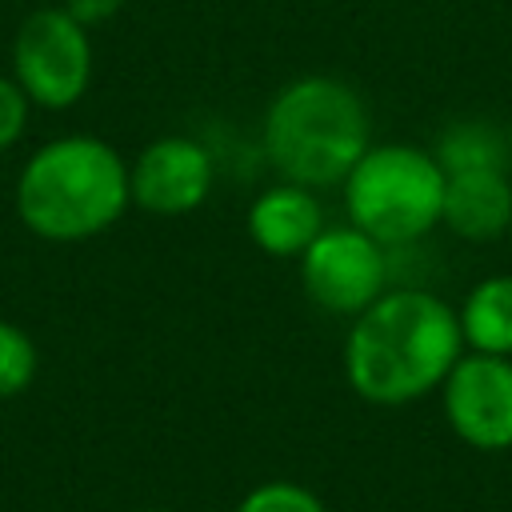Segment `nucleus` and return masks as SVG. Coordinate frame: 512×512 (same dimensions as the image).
Segmentation results:
<instances>
[{"mask_svg": "<svg viewBox=\"0 0 512 512\" xmlns=\"http://www.w3.org/2000/svg\"><path fill=\"white\" fill-rule=\"evenodd\" d=\"M460 356V316L424 288H396L352 316L344 376L360 400L400 408L440 388Z\"/></svg>", "mask_w": 512, "mask_h": 512, "instance_id": "1", "label": "nucleus"}, {"mask_svg": "<svg viewBox=\"0 0 512 512\" xmlns=\"http://www.w3.org/2000/svg\"><path fill=\"white\" fill-rule=\"evenodd\" d=\"M132 204L128 164L100 136H56L16 176V216L52 244L92 240Z\"/></svg>", "mask_w": 512, "mask_h": 512, "instance_id": "2", "label": "nucleus"}, {"mask_svg": "<svg viewBox=\"0 0 512 512\" xmlns=\"http://www.w3.org/2000/svg\"><path fill=\"white\" fill-rule=\"evenodd\" d=\"M368 152V108L332 76H300L284 84L264 112V156L280 180L332 188Z\"/></svg>", "mask_w": 512, "mask_h": 512, "instance_id": "3", "label": "nucleus"}, {"mask_svg": "<svg viewBox=\"0 0 512 512\" xmlns=\"http://www.w3.org/2000/svg\"><path fill=\"white\" fill-rule=\"evenodd\" d=\"M448 172L436 152L416 144H368L344 176V204L360 232L392 244H412L440 224Z\"/></svg>", "mask_w": 512, "mask_h": 512, "instance_id": "4", "label": "nucleus"}, {"mask_svg": "<svg viewBox=\"0 0 512 512\" xmlns=\"http://www.w3.org/2000/svg\"><path fill=\"white\" fill-rule=\"evenodd\" d=\"M12 80L36 108H72L92 80L88 28L60 4L28 12L12 40Z\"/></svg>", "mask_w": 512, "mask_h": 512, "instance_id": "5", "label": "nucleus"}, {"mask_svg": "<svg viewBox=\"0 0 512 512\" xmlns=\"http://www.w3.org/2000/svg\"><path fill=\"white\" fill-rule=\"evenodd\" d=\"M300 280L316 308L332 316H360L372 300L384 296L388 284L384 244L360 232L356 224L324 228L300 256Z\"/></svg>", "mask_w": 512, "mask_h": 512, "instance_id": "6", "label": "nucleus"}, {"mask_svg": "<svg viewBox=\"0 0 512 512\" xmlns=\"http://www.w3.org/2000/svg\"><path fill=\"white\" fill-rule=\"evenodd\" d=\"M440 396L444 416L464 444L480 452L512 448V356H460L444 376Z\"/></svg>", "mask_w": 512, "mask_h": 512, "instance_id": "7", "label": "nucleus"}, {"mask_svg": "<svg viewBox=\"0 0 512 512\" xmlns=\"http://www.w3.org/2000/svg\"><path fill=\"white\" fill-rule=\"evenodd\" d=\"M212 180H216L212 156L192 136H160L128 168L132 204L152 212V216H188V212H196L208 200Z\"/></svg>", "mask_w": 512, "mask_h": 512, "instance_id": "8", "label": "nucleus"}, {"mask_svg": "<svg viewBox=\"0 0 512 512\" xmlns=\"http://www.w3.org/2000/svg\"><path fill=\"white\" fill-rule=\"evenodd\" d=\"M324 232V208L316 200V188L280 180L264 188L248 208V236L268 256H304L308 244Z\"/></svg>", "mask_w": 512, "mask_h": 512, "instance_id": "9", "label": "nucleus"}, {"mask_svg": "<svg viewBox=\"0 0 512 512\" xmlns=\"http://www.w3.org/2000/svg\"><path fill=\"white\" fill-rule=\"evenodd\" d=\"M440 224L460 240L484 244L508 232L512 224V180L508 168H464L448 172Z\"/></svg>", "mask_w": 512, "mask_h": 512, "instance_id": "10", "label": "nucleus"}, {"mask_svg": "<svg viewBox=\"0 0 512 512\" xmlns=\"http://www.w3.org/2000/svg\"><path fill=\"white\" fill-rule=\"evenodd\" d=\"M460 316L464 344L488 356H512V276H488L468 296Z\"/></svg>", "mask_w": 512, "mask_h": 512, "instance_id": "11", "label": "nucleus"}, {"mask_svg": "<svg viewBox=\"0 0 512 512\" xmlns=\"http://www.w3.org/2000/svg\"><path fill=\"white\" fill-rule=\"evenodd\" d=\"M436 160H440L444 172H464V168H508L512 148H508V136H504L500 128L480 124V120H468V124H452V128L440 136Z\"/></svg>", "mask_w": 512, "mask_h": 512, "instance_id": "12", "label": "nucleus"}, {"mask_svg": "<svg viewBox=\"0 0 512 512\" xmlns=\"http://www.w3.org/2000/svg\"><path fill=\"white\" fill-rule=\"evenodd\" d=\"M36 368H40V352L32 336L20 324L0 320V400L20 396L36 380Z\"/></svg>", "mask_w": 512, "mask_h": 512, "instance_id": "13", "label": "nucleus"}, {"mask_svg": "<svg viewBox=\"0 0 512 512\" xmlns=\"http://www.w3.org/2000/svg\"><path fill=\"white\" fill-rule=\"evenodd\" d=\"M236 512H328V508L304 484L268 480V484H256L252 492H244V500L236 504Z\"/></svg>", "mask_w": 512, "mask_h": 512, "instance_id": "14", "label": "nucleus"}, {"mask_svg": "<svg viewBox=\"0 0 512 512\" xmlns=\"http://www.w3.org/2000/svg\"><path fill=\"white\" fill-rule=\"evenodd\" d=\"M28 112H32V100L24 96V88L12 76H0V152H8L24 136Z\"/></svg>", "mask_w": 512, "mask_h": 512, "instance_id": "15", "label": "nucleus"}, {"mask_svg": "<svg viewBox=\"0 0 512 512\" xmlns=\"http://www.w3.org/2000/svg\"><path fill=\"white\" fill-rule=\"evenodd\" d=\"M60 8L76 16L84 28H96V24H108L124 8V0H60Z\"/></svg>", "mask_w": 512, "mask_h": 512, "instance_id": "16", "label": "nucleus"}, {"mask_svg": "<svg viewBox=\"0 0 512 512\" xmlns=\"http://www.w3.org/2000/svg\"><path fill=\"white\" fill-rule=\"evenodd\" d=\"M144 512H168V508H144Z\"/></svg>", "mask_w": 512, "mask_h": 512, "instance_id": "17", "label": "nucleus"}]
</instances>
